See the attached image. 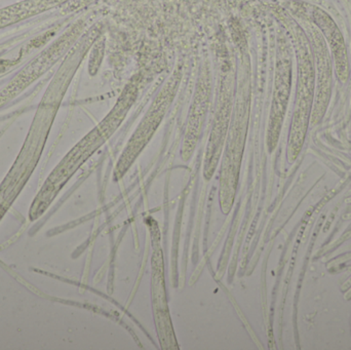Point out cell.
<instances>
[{"label": "cell", "instance_id": "obj_1", "mask_svg": "<svg viewBox=\"0 0 351 350\" xmlns=\"http://www.w3.org/2000/svg\"><path fill=\"white\" fill-rule=\"evenodd\" d=\"M295 45L298 61V80L294 119L289 142V160L291 162L296 160L304 143L315 94V61L308 39L304 34L297 35Z\"/></svg>", "mask_w": 351, "mask_h": 350}, {"label": "cell", "instance_id": "obj_2", "mask_svg": "<svg viewBox=\"0 0 351 350\" xmlns=\"http://www.w3.org/2000/svg\"><path fill=\"white\" fill-rule=\"evenodd\" d=\"M313 45L317 90H315L311 121L313 125H315L323 119L331 98L332 68L327 45L323 38L321 36H317L315 33Z\"/></svg>", "mask_w": 351, "mask_h": 350}, {"label": "cell", "instance_id": "obj_3", "mask_svg": "<svg viewBox=\"0 0 351 350\" xmlns=\"http://www.w3.org/2000/svg\"><path fill=\"white\" fill-rule=\"evenodd\" d=\"M292 84V62L288 55H282L276 66V88L272 104L271 123H270L269 145L276 146L280 135V125L284 121L285 112L290 96Z\"/></svg>", "mask_w": 351, "mask_h": 350}, {"label": "cell", "instance_id": "obj_4", "mask_svg": "<svg viewBox=\"0 0 351 350\" xmlns=\"http://www.w3.org/2000/svg\"><path fill=\"white\" fill-rule=\"evenodd\" d=\"M311 14H313V22L321 28L326 38L329 41V45L335 60L336 74L338 79L341 84H346L350 78V70L343 36L340 33L337 25L324 10L315 8Z\"/></svg>", "mask_w": 351, "mask_h": 350}, {"label": "cell", "instance_id": "obj_5", "mask_svg": "<svg viewBox=\"0 0 351 350\" xmlns=\"http://www.w3.org/2000/svg\"><path fill=\"white\" fill-rule=\"evenodd\" d=\"M51 2L53 1L51 0H27L0 10V28L27 18L31 14L43 12Z\"/></svg>", "mask_w": 351, "mask_h": 350}]
</instances>
